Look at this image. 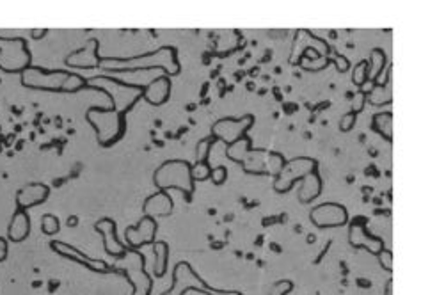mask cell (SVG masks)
Instances as JSON below:
<instances>
[{
    "label": "cell",
    "mask_w": 421,
    "mask_h": 295,
    "mask_svg": "<svg viewBox=\"0 0 421 295\" xmlns=\"http://www.w3.org/2000/svg\"><path fill=\"white\" fill-rule=\"evenodd\" d=\"M95 230L100 233L102 237V242H104L105 253L111 256H116V258H123L127 255V246L118 239V230H116V221L105 219L98 221L95 224Z\"/></svg>",
    "instance_id": "12"
},
{
    "label": "cell",
    "mask_w": 421,
    "mask_h": 295,
    "mask_svg": "<svg viewBox=\"0 0 421 295\" xmlns=\"http://www.w3.org/2000/svg\"><path fill=\"white\" fill-rule=\"evenodd\" d=\"M368 63V80L370 82H375L379 79L382 72L386 68V54L384 50L381 48H374L372 52H370V61Z\"/></svg>",
    "instance_id": "25"
},
{
    "label": "cell",
    "mask_w": 421,
    "mask_h": 295,
    "mask_svg": "<svg viewBox=\"0 0 421 295\" xmlns=\"http://www.w3.org/2000/svg\"><path fill=\"white\" fill-rule=\"evenodd\" d=\"M22 84L25 88L40 89V91L52 93H79L80 89L88 88V80L68 70H56L47 72L41 68H29L22 73Z\"/></svg>",
    "instance_id": "2"
},
{
    "label": "cell",
    "mask_w": 421,
    "mask_h": 295,
    "mask_svg": "<svg viewBox=\"0 0 421 295\" xmlns=\"http://www.w3.org/2000/svg\"><path fill=\"white\" fill-rule=\"evenodd\" d=\"M86 120L95 128L98 144L104 148L112 146L120 139H123L125 132H127L125 114H120L114 109L91 107L86 112Z\"/></svg>",
    "instance_id": "4"
},
{
    "label": "cell",
    "mask_w": 421,
    "mask_h": 295,
    "mask_svg": "<svg viewBox=\"0 0 421 295\" xmlns=\"http://www.w3.org/2000/svg\"><path fill=\"white\" fill-rule=\"evenodd\" d=\"M50 194V189L45 184H29L16 192V207L18 210H29L32 207L45 203Z\"/></svg>",
    "instance_id": "17"
},
{
    "label": "cell",
    "mask_w": 421,
    "mask_h": 295,
    "mask_svg": "<svg viewBox=\"0 0 421 295\" xmlns=\"http://www.w3.org/2000/svg\"><path fill=\"white\" fill-rule=\"evenodd\" d=\"M192 166L187 160H167L160 166L153 175V184L160 189V191H171V189H178L185 194L187 200H191V196L194 194L196 182L192 180L191 173Z\"/></svg>",
    "instance_id": "5"
},
{
    "label": "cell",
    "mask_w": 421,
    "mask_h": 295,
    "mask_svg": "<svg viewBox=\"0 0 421 295\" xmlns=\"http://www.w3.org/2000/svg\"><path fill=\"white\" fill-rule=\"evenodd\" d=\"M171 79L167 75H160L157 79H153L150 84L144 88L143 98L151 105H164L169 100V95H171Z\"/></svg>",
    "instance_id": "19"
},
{
    "label": "cell",
    "mask_w": 421,
    "mask_h": 295,
    "mask_svg": "<svg viewBox=\"0 0 421 295\" xmlns=\"http://www.w3.org/2000/svg\"><path fill=\"white\" fill-rule=\"evenodd\" d=\"M349 242L352 248L366 249V251H370L372 255H379V253L386 249L384 240L366 232L365 224L356 223V221H354V224L349 230Z\"/></svg>",
    "instance_id": "13"
},
{
    "label": "cell",
    "mask_w": 421,
    "mask_h": 295,
    "mask_svg": "<svg viewBox=\"0 0 421 295\" xmlns=\"http://www.w3.org/2000/svg\"><path fill=\"white\" fill-rule=\"evenodd\" d=\"M352 80L356 86H363L368 80V63L366 61H361L359 64H356V68H354L352 73Z\"/></svg>",
    "instance_id": "31"
},
{
    "label": "cell",
    "mask_w": 421,
    "mask_h": 295,
    "mask_svg": "<svg viewBox=\"0 0 421 295\" xmlns=\"http://www.w3.org/2000/svg\"><path fill=\"white\" fill-rule=\"evenodd\" d=\"M285 157L281 155V153H267V159H265V171L267 175L271 176H279V173L283 171V168H285Z\"/></svg>",
    "instance_id": "28"
},
{
    "label": "cell",
    "mask_w": 421,
    "mask_h": 295,
    "mask_svg": "<svg viewBox=\"0 0 421 295\" xmlns=\"http://www.w3.org/2000/svg\"><path fill=\"white\" fill-rule=\"evenodd\" d=\"M191 173H192V180H194V182H205V180L210 178L212 169L208 168L207 162H196V166H192Z\"/></svg>",
    "instance_id": "30"
},
{
    "label": "cell",
    "mask_w": 421,
    "mask_h": 295,
    "mask_svg": "<svg viewBox=\"0 0 421 295\" xmlns=\"http://www.w3.org/2000/svg\"><path fill=\"white\" fill-rule=\"evenodd\" d=\"M8 256V242L4 239H0V262H4Z\"/></svg>",
    "instance_id": "39"
},
{
    "label": "cell",
    "mask_w": 421,
    "mask_h": 295,
    "mask_svg": "<svg viewBox=\"0 0 421 295\" xmlns=\"http://www.w3.org/2000/svg\"><path fill=\"white\" fill-rule=\"evenodd\" d=\"M379 262H381L382 269H386V271H393V255H391V251H388V249H384V251L379 253Z\"/></svg>",
    "instance_id": "36"
},
{
    "label": "cell",
    "mask_w": 421,
    "mask_h": 295,
    "mask_svg": "<svg viewBox=\"0 0 421 295\" xmlns=\"http://www.w3.org/2000/svg\"><path fill=\"white\" fill-rule=\"evenodd\" d=\"M322 192V180L318 176V173H311L306 178L302 180V185L299 189V201L301 203H311L313 200H317L318 196Z\"/></svg>",
    "instance_id": "22"
},
{
    "label": "cell",
    "mask_w": 421,
    "mask_h": 295,
    "mask_svg": "<svg viewBox=\"0 0 421 295\" xmlns=\"http://www.w3.org/2000/svg\"><path fill=\"white\" fill-rule=\"evenodd\" d=\"M317 171V160L308 159V157H299V159L288 160L285 164L283 171L279 173V176H276L274 182V191L279 194H285V192L290 191L299 180H304L308 175Z\"/></svg>",
    "instance_id": "7"
},
{
    "label": "cell",
    "mask_w": 421,
    "mask_h": 295,
    "mask_svg": "<svg viewBox=\"0 0 421 295\" xmlns=\"http://www.w3.org/2000/svg\"><path fill=\"white\" fill-rule=\"evenodd\" d=\"M255 125V116H247L239 118V120H235V118H224V120H219L217 123L214 125L212 128V134L217 141H224L226 144L235 143V141L242 139L247 132L251 130V127Z\"/></svg>",
    "instance_id": "8"
},
{
    "label": "cell",
    "mask_w": 421,
    "mask_h": 295,
    "mask_svg": "<svg viewBox=\"0 0 421 295\" xmlns=\"http://www.w3.org/2000/svg\"><path fill=\"white\" fill-rule=\"evenodd\" d=\"M189 288H201V290H207V285L205 281L192 271V267L189 264L183 262V280H182V271L176 265L175 272H173V288L169 292L162 295H185Z\"/></svg>",
    "instance_id": "15"
},
{
    "label": "cell",
    "mask_w": 421,
    "mask_h": 295,
    "mask_svg": "<svg viewBox=\"0 0 421 295\" xmlns=\"http://www.w3.org/2000/svg\"><path fill=\"white\" fill-rule=\"evenodd\" d=\"M157 230H159L157 221L144 216L137 223V226H128L125 230V240H127V244L132 249H139L143 246H148V244H155Z\"/></svg>",
    "instance_id": "10"
},
{
    "label": "cell",
    "mask_w": 421,
    "mask_h": 295,
    "mask_svg": "<svg viewBox=\"0 0 421 295\" xmlns=\"http://www.w3.org/2000/svg\"><path fill=\"white\" fill-rule=\"evenodd\" d=\"M29 233H31V217L25 210H16L8 228V239L11 242H22L27 239Z\"/></svg>",
    "instance_id": "21"
},
{
    "label": "cell",
    "mask_w": 421,
    "mask_h": 295,
    "mask_svg": "<svg viewBox=\"0 0 421 295\" xmlns=\"http://www.w3.org/2000/svg\"><path fill=\"white\" fill-rule=\"evenodd\" d=\"M334 64L338 66L340 72H347V70H349V61H347L345 57L336 56V57H334Z\"/></svg>",
    "instance_id": "38"
},
{
    "label": "cell",
    "mask_w": 421,
    "mask_h": 295,
    "mask_svg": "<svg viewBox=\"0 0 421 295\" xmlns=\"http://www.w3.org/2000/svg\"><path fill=\"white\" fill-rule=\"evenodd\" d=\"M356 121H358V114L347 112L345 116H342V120H340V130H342V132H349V130H352L354 128Z\"/></svg>",
    "instance_id": "33"
},
{
    "label": "cell",
    "mask_w": 421,
    "mask_h": 295,
    "mask_svg": "<svg viewBox=\"0 0 421 295\" xmlns=\"http://www.w3.org/2000/svg\"><path fill=\"white\" fill-rule=\"evenodd\" d=\"M210 178L214 184L223 185L228 180V169L224 168V166H217V168H214V171L210 173Z\"/></svg>",
    "instance_id": "35"
},
{
    "label": "cell",
    "mask_w": 421,
    "mask_h": 295,
    "mask_svg": "<svg viewBox=\"0 0 421 295\" xmlns=\"http://www.w3.org/2000/svg\"><path fill=\"white\" fill-rule=\"evenodd\" d=\"M310 219L317 228H338L349 223V214L340 203H322L311 210Z\"/></svg>",
    "instance_id": "9"
},
{
    "label": "cell",
    "mask_w": 421,
    "mask_h": 295,
    "mask_svg": "<svg viewBox=\"0 0 421 295\" xmlns=\"http://www.w3.org/2000/svg\"><path fill=\"white\" fill-rule=\"evenodd\" d=\"M153 253H155V276L162 278L167 272V260H169V246L166 242L153 244Z\"/></svg>",
    "instance_id": "26"
},
{
    "label": "cell",
    "mask_w": 421,
    "mask_h": 295,
    "mask_svg": "<svg viewBox=\"0 0 421 295\" xmlns=\"http://www.w3.org/2000/svg\"><path fill=\"white\" fill-rule=\"evenodd\" d=\"M31 50L24 38L0 36V70L6 73H24L31 68Z\"/></svg>",
    "instance_id": "6"
},
{
    "label": "cell",
    "mask_w": 421,
    "mask_h": 295,
    "mask_svg": "<svg viewBox=\"0 0 421 295\" xmlns=\"http://www.w3.org/2000/svg\"><path fill=\"white\" fill-rule=\"evenodd\" d=\"M88 88H95L98 91H104L105 95L111 98L112 107L120 114L130 112L136 107L137 102L143 98L144 88L139 84H128L123 80H118L114 77H95V79L88 80Z\"/></svg>",
    "instance_id": "3"
},
{
    "label": "cell",
    "mask_w": 421,
    "mask_h": 295,
    "mask_svg": "<svg viewBox=\"0 0 421 295\" xmlns=\"http://www.w3.org/2000/svg\"><path fill=\"white\" fill-rule=\"evenodd\" d=\"M251 146H253L251 139L247 136H244L242 139H239V141H235V143L228 144L226 155L230 157L231 160H235V162L242 164L244 160L247 159V155H249V153H251Z\"/></svg>",
    "instance_id": "24"
},
{
    "label": "cell",
    "mask_w": 421,
    "mask_h": 295,
    "mask_svg": "<svg viewBox=\"0 0 421 295\" xmlns=\"http://www.w3.org/2000/svg\"><path fill=\"white\" fill-rule=\"evenodd\" d=\"M100 41L98 40H89L86 43V47L79 48L77 52H73L72 56L66 57V66L68 68H79V70H96L100 68Z\"/></svg>",
    "instance_id": "11"
},
{
    "label": "cell",
    "mask_w": 421,
    "mask_h": 295,
    "mask_svg": "<svg viewBox=\"0 0 421 295\" xmlns=\"http://www.w3.org/2000/svg\"><path fill=\"white\" fill-rule=\"evenodd\" d=\"M370 104L372 105H384L391 102V89L390 84H375L374 89L370 91Z\"/></svg>",
    "instance_id": "27"
},
{
    "label": "cell",
    "mask_w": 421,
    "mask_h": 295,
    "mask_svg": "<svg viewBox=\"0 0 421 295\" xmlns=\"http://www.w3.org/2000/svg\"><path fill=\"white\" fill-rule=\"evenodd\" d=\"M365 104H366V95H365V93L359 91L358 95H356V98H354V104H352L354 114H359V112L365 109Z\"/></svg>",
    "instance_id": "37"
},
{
    "label": "cell",
    "mask_w": 421,
    "mask_h": 295,
    "mask_svg": "<svg viewBox=\"0 0 421 295\" xmlns=\"http://www.w3.org/2000/svg\"><path fill=\"white\" fill-rule=\"evenodd\" d=\"M393 294V281H388V287H386V295Z\"/></svg>",
    "instance_id": "41"
},
{
    "label": "cell",
    "mask_w": 421,
    "mask_h": 295,
    "mask_svg": "<svg viewBox=\"0 0 421 295\" xmlns=\"http://www.w3.org/2000/svg\"><path fill=\"white\" fill-rule=\"evenodd\" d=\"M311 48H313V52L317 54L318 57L329 56V45H327L326 40L315 36L310 31H299L294 43V57H292V61H295L297 56L299 59H301V57L304 56V52H308Z\"/></svg>",
    "instance_id": "16"
},
{
    "label": "cell",
    "mask_w": 421,
    "mask_h": 295,
    "mask_svg": "<svg viewBox=\"0 0 421 295\" xmlns=\"http://www.w3.org/2000/svg\"><path fill=\"white\" fill-rule=\"evenodd\" d=\"M374 86H375V82H370V80H366L365 84L361 86V88H363V91H361V93H365V95H366V93L372 91V89H374Z\"/></svg>",
    "instance_id": "40"
},
{
    "label": "cell",
    "mask_w": 421,
    "mask_h": 295,
    "mask_svg": "<svg viewBox=\"0 0 421 295\" xmlns=\"http://www.w3.org/2000/svg\"><path fill=\"white\" fill-rule=\"evenodd\" d=\"M217 143V139L215 137H208V139H203V141H199L198 144V150H196V160L198 162H207V157H208V152H210V148L212 144Z\"/></svg>",
    "instance_id": "32"
},
{
    "label": "cell",
    "mask_w": 421,
    "mask_h": 295,
    "mask_svg": "<svg viewBox=\"0 0 421 295\" xmlns=\"http://www.w3.org/2000/svg\"><path fill=\"white\" fill-rule=\"evenodd\" d=\"M50 248H52L54 251L59 253L61 256H64V258L72 260V262H75V264L84 265V267L91 269V271H95V272H112L114 271V269L109 267V265L105 264V262H102V260L88 258V256L84 255V253H80L77 248H72V246H68V244L54 240V242L50 244Z\"/></svg>",
    "instance_id": "14"
},
{
    "label": "cell",
    "mask_w": 421,
    "mask_h": 295,
    "mask_svg": "<svg viewBox=\"0 0 421 295\" xmlns=\"http://www.w3.org/2000/svg\"><path fill=\"white\" fill-rule=\"evenodd\" d=\"M59 230H61V223L56 216L47 214V216L41 217V232H43L45 235L52 237L56 235V233H59Z\"/></svg>",
    "instance_id": "29"
},
{
    "label": "cell",
    "mask_w": 421,
    "mask_h": 295,
    "mask_svg": "<svg viewBox=\"0 0 421 295\" xmlns=\"http://www.w3.org/2000/svg\"><path fill=\"white\" fill-rule=\"evenodd\" d=\"M372 128L381 134L384 139H393V114L391 112H379L372 120Z\"/></svg>",
    "instance_id": "23"
},
{
    "label": "cell",
    "mask_w": 421,
    "mask_h": 295,
    "mask_svg": "<svg viewBox=\"0 0 421 295\" xmlns=\"http://www.w3.org/2000/svg\"><path fill=\"white\" fill-rule=\"evenodd\" d=\"M292 288H294V283H292V281L281 280L271 288V295H286L288 292L292 290Z\"/></svg>",
    "instance_id": "34"
},
{
    "label": "cell",
    "mask_w": 421,
    "mask_h": 295,
    "mask_svg": "<svg viewBox=\"0 0 421 295\" xmlns=\"http://www.w3.org/2000/svg\"><path fill=\"white\" fill-rule=\"evenodd\" d=\"M146 265V258H144L143 253H139V267H128L125 269V276L128 278V281L134 287L132 295H150L151 288H153V281H151L150 274L144 269Z\"/></svg>",
    "instance_id": "18"
},
{
    "label": "cell",
    "mask_w": 421,
    "mask_h": 295,
    "mask_svg": "<svg viewBox=\"0 0 421 295\" xmlns=\"http://www.w3.org/2000/svg\"><path fill=\"white\" fill-rule=\"evenodd\" d=\"M102 70L107 72H132V70H164L167 75H178L180 63L176 56V48L173 47H160L153 52L141 54L136 57H104L100 61Z\"/></svg>",
    "instance_id": "1"
},
{
    "label": "cell",
    "mask_w": 421,
    "mask_h": 295,
    "mask_svg": "<svg viewBox=\"0 0 421 295\" xmlns=\"http://www.w3.org/2000/svg\"><path fill=\"white\" fill-rule=\"evenodd\" d=\"M173 200L171 196L167 194L166 191H160L157 194L146 198L143 203V212L146 217L157 219V217H167L173 214Z\"/></svg>",
    "instance_id": "20"
}]
</instances>
